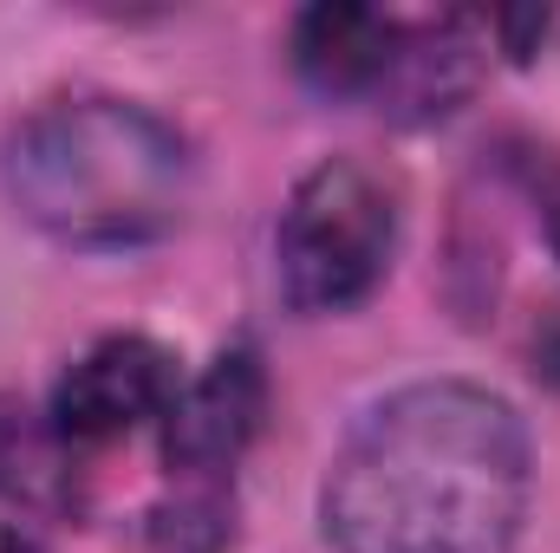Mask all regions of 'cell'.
<instances>
[{
  "label": "cell",
  "mask_w": 560,
  "mask_h": 553,
  "mask_svg": "<svg viewBox=\"0 0 560 553\" xmlns=\"http://www.w3.org/2000/svg\"><path fill=\"white\" fill-rule=\"evenodd\" d=\"M535 372H541L548 385H560V332L548 339V345H541V365H535Z\"/></svg>",
  "instance_id": "9"
},
{
  "label": "cell",
  "mask_w": 560,
  "mask_h": 553,
  "mask_svg": "<svg viewBox=\"0 0 560 553\" xmlns=\"http://www.w3.org/2000/svg\"><path fill=\"white\" fill-rule=\"evenodd\" d=\"M7 189L33 228L72 248H138L183 222L189 143L125 98H66L7 143Z\"/></svg>",
  "instance_id": "2"
},
{
  "label": "cell",
  "mask_w": 560,
  "mask_h": 553,
  "mask_svg": "<svg viewBox=\"0 0 560 553\" xmlns=\"http://www.w3.org/2000/svg\"><path fill=\"white\" fill-rule=\"evenodd\" d=\"M0 553H39V548H33L20 528H0Z\"/></svg>",
  "instance_id": "10"
},
{
  "label": "cell",
  "mask_w": 560,
  "mask_h": 553,
  "mask_svg": "<svg viewBox=\"0 0 560 553\" xmlns=\"http://www.w3.org/2000/svg\"><path fill=\"white\" fill-rule=\"evenodd\" d=\"M398 248V189L365 156H326L287 196L275 235L280 293L293 313H346L372 299Z\"/></svg>",
  "instance_id": "3"
},
{
  "label": "cell",
  "mask_w": 560,
  "mask_h": 553,
  "mask_svg": "<svg viewBox=\"0 0 560 553\" xmlns=\"http://www.w3.org/2000/svg\"><path fill=\"white\" fill-rule=\"evenodd\" d=\"M0 495L7 502H66L59 436L26 423V411L7 398H0Z\"/></svg>",
  "instance_id": "8"
},
{
  "label": "cell",
  "mask_w": 560,
  "mask_h": 553,
  "mask_svg": "<svg viewBox=\"0 0 560 553\" xmlns=\"http://www.w3.org/2000/svg\"><path fill=\"white\" fill-rule=\"evenodd\" d=\"M528 515V430L509 398L430 378L359 416L319 489L332 553H509Z\"/></svg>",
  "instance_id": "1"
},
{
  "label": "cell",
  "mask_w": 560,
  "mask_h": 553,
  "mask_svg": "<svg viewBox=\"0 0 560 553\" xmlns=\"http://www.w3.org/2000/svg\"><path fill=\"white\" fill-rule=\"evenodd\" d=\"M261 416H268V372L248 345H235L176 391L163 416V462L176 475H215L261 436Z\"/></svg>",
  "instance_id": "5"
},
{
  "label": "cell",
  "mask_w": 560,
  "mask_h": 553,
  "mask_svg": "<svg viewBox=\"0 0 560 553\" xmlns=\"http://www.w3.org/2000/svg\"><path fill=\"white\" fill-rule=\"evenodd\" d=\"M176 404V358L156 339H105L92 345L52 391V436L59 443H112Z\"/></svg>",
  "instance_id": "4"
},
{
  "label": "cell",
  "mask_w": 560,
  "mask_h": 553,
  "mask_svg": "<svg viewBox=\"0 0 560 553\" xmlns=\"http://www.w3.org/2000/svg\"><path fill=\"white\" fill-rule=\"evenodd\" d=\"M548 242H555V255H560V196H555V209H548Z\"/></svg>",
  "instance_id": "11"
},
{
  "label": "cell",
  "mask_w": 560,
  "mask_h": 553,
  "mask_svg": "<svg viewBox=\"0 0 560 553\" xmlns=\"http://www.w3.org/2000/svg\"><path fill=\"white\" fill-rule=\"evenodd\" d=\"M398 33H405V20H392L378 7L326 0V7H306L293 26V66L326 98H372L398 59Z\"/></svg>",
  "instance_id": "7"
},
{
  "label": "cell",
  "mask_w": 560,
  "mask_h": 553,
  "mask_svg": "<svg viewBox=\"0 0 560 553\" xmlns=\"http://www.w3.org/2000/svg\"><path fill=\"white\" fill-rule=\"evenodd\" d=\"M476 20L463 13H443V20H405L398 33V59L385 72V85L372 92L378 111H392L398 125H430V118H450L469 92H476Z\"/></svg>",
  "instance_id": "6"
}]
</instances>
